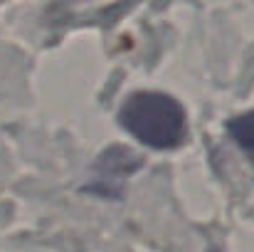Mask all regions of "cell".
<instances>
[{
    "instance_id": "obj_1",
    "label": "cell",
    "mask_w": 254,
    "mask_h": 252,
    "mask_svg": "<svg viewBox=\"0 0 254 252\" xmlns=\"http://www.w3.org/2000/svg\"><path fill=\"white\" fill-rule=\"evenodd\" d=\"M119 119L128 134L151 149H173L185 136V111L168 94L138 91L124 104Z\"/></svg>"
},
{
    "instance_id": "obj_2",
    "label": "cell",
    "mask_w": 254,
    "mask_h": 252,
    "mask_svg": "<svg viewBox=\"0 0 254 252\" xmlns=\"http://www.w3.org/2000/svg\"><path fill=\"white\" fill-rule=\"evenodd\" d=\"M230 134H232V139L250 154V159H252V164H254V111L232 119V121H230Z\"/></svg>"
}]
</instances>
